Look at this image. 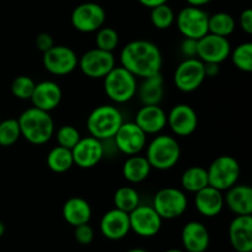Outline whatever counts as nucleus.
I'll list each match as a JSON object with an SVG mask.
<instances>
[{
    "mask_svg": "<svg viewBox=\"0 0 252 252\" xmlns=\"http://www.w3.org/2000/svg\"><path fill=\"white\" fill-rule=\"evenodd\" d=\"M121 66L127 69L135 78H148L161 73L162 53L159 47L147 39H135L122 48L120 54Z\"/></svg>",
    "mask_w": 252,
    "mask_h": 252,
    "instance_id": "nucleus-1",
    "label": "nucleus"
},
{
    "mask_svg": "<svg viewBox=\"0 0 252 252\" xmlns=\"http://www.w3.org/2000/svg\"><path fill=\"white\" fill-rule=\"evenodd\" d=\"M21 137L33 145L46 144L54 135V121L49 112L37 107L25 110L17 118Z\"/></svg>",
    "mask_w": 252,
    "mask_h": 252,
    "instance_id": "nucleus-2",
    "label": "nucleus"
},
{
    "mask_svg": "<svg viewBox=\"0 0 252 252\" xmlns=\"http://www.w3.org/2000/svg\"><path fill=\"white\" fill-rule=\"evenodd\" d=\"M145 158L152 169L166 171L177 165L181 158V148L176 138L167 134H157L145 145Z\"/></svg>",
    "mask_w": 252,
    "mask_h": 252,
    "instance_id": "nucleus-3",
    "label": "nucleus"
},
{
    "mask_svg": "<svg viewBox=\"0 0 252 252\" xmlns=\"http://www.w3.org/2000/svg\"><path fill=\"white\" fill-rule=\"evenodd\" d=\"M125 122L121 111L113 105H101L94 108L86 118L89 134L100 140H111Z\"/></svg>",
    "mask_w": 252,
    "mask_h": 252,
    "instance_id": "nucleus-4",
    "label": "nucleus"
},
{
    "mask_svg": "<svg viewBox=\"0 0 252 252\" xmlns=\"http://www.w3.org/2000/svg\"><path fill=\"white\" fill-rule=\"evenodd\" d=\"M138 81L130 71L123 66H115L103 78V90L112 102L127 103L137 95Z\"/></svg>",
    "mask_w": 252,
    "mask_h": 252,
    "instance_id": "nucleus-5",
    "label": "nucleus"
},
{
    "mask_svg": "<svg viewBox=\"0 0 252 252\" xmlns=\"http://www.w3.org/2000/svg\"><path fill=\"white\" fill-rule=\"evenodd\" d=\"M240 172V165L235 158L231 155H220L216 158L207 169L208 184L219 191H226L238 184Z\"/></svg>",
    "mask_w": 252,
    "mask_h": 252,
    "instance_id": "nucleus-6",
    "label": "nucleus"
},
{
    "mask_svg": "<svg viewBox=\"0 0 252 252\" xmlns=\"http://www.w3.org/2000/svg\"><path fill=\"white\" fill-rule=\"evenodd\" d=\"M209 15L202 7L186 6L179 11L175 17L177 30L185 38H202L208 33Z\"/></svg>",
    "mask_w": 252,
    "mask_h": 252,
    "instance_id": "nucleus-7",
    "label": "nucleus"
},
{
    "mask_svg": "<svg viewBox=\"0 0 252 252\" xmlns=\"http://www.w3.org/2000/svg\"><path fill=\"white\" fill-rule=\"evenodd\" d=\"M152 206L162 219H175L186 212L189 201L181 189L166 187L155 193Z\"/></svg>",
    "mask_w": 252,
    "mask_h": 252,
    "instance_id": "nucleus-8",
    "label": "nucleus"
},
{
    "mask_svg": "<svg viewBox=\"0 0 252 252\" xmlns=\"http://www.w3.org/2000/svg\"><path fill=\"white\" fill-rule=\"evenodd\" d=\"M116 66L113 52L93 48L86 51L79 58L78 68L90 79H103Z\"/></svg>",
    "mask_w": 252,
    "mask_h": 252,
    "instance_id": "nucleus-9",
    "label": "nucleus"
},
{
    "mask_svg": "<svg viewBox=\"0 0 252 252\" xmlns=\"http://www.w3.org/2000/svg\"><path fill=\"white\" fill-rule=\"evenodd\" d=\"M43 66L49 74L65 76L78 68L79 57L73 48L68 46H56L43 53Z\"/></svg>",
    "mask_w": 252,
    "mask_h": 252,
    "instance_id": "nucleus-10",
    "label": "nucleus"
},
{
    "mask_svg": "<svg viewBox=\"0 0 252 252\" xmlns=\"http://www.w3.org/2000/svg\"><path fill=\"white\" fill-rule=\"evenodd\" d=\"M206 80L204 63L197 57L186 58L177 65L174 83L182 93H193Z\"/></svg>",
    "mask_w": 252,
    "mask_h": 252,
    "instance_id": "nucleus-11",
    "label": "nucleus"
},
{
    "mask_svg": "<svg viewBox=\"0 0 252 252\" xmlns=\"http://www.w3.org/2000/svg\"><path fill=\"white\" fill-rule=\"evenodd\" d=\"M71 25L83 33H91L105 25L106 11L96 2H83L73 10L70 16Z\"/></svg>",
    "mask_w": 252,
    "mask_h": 252,
    "instance_id": "nucleus-12",
    "label": "nucleus"
},
{
    "mask_svg": "<svg viewBox=\"0 0 252 252\" xmlns=\"http://www.w3.org/2000/svg\"><path fill=\"white\" fill-rule=\"evenodd\" d=\"M162 220L164 219L149 204H139L129 213L130 230L142 238H153L159 234Z\"/></svg>",
    "mask_w": 252,
    "mask_h": 252,
    "instance_id": "nucleus-13",
    "label": "nucleus"
},
{
    "mask_svg": "<svg viewBox=\"0 0 252 252\" xmlns=\"http://www.w3.org/2000/svg\"><path fill=\"white\" fill-rule=\"evenodd\" d=\"M231 44L226 37L207 33L197 41V58L203 63L220 64L230 57Z\"/></svg>",
    "mask_w": 252,
    "mask_h": 252,
    "instance_id": "nucleus-14",
    "label": "nucleus"
},
{
    "mask_svg": "<svg viewBox=\"0 0 252 252\" xmlns=\"http://www.w3.org/2000/svg\"><path fill=\"white\" fill-rule=\"evenodd\" d=\"M112 139L116 148L128 157L140 154L147 145V134L135 122H123Z\"/></svg>",
    "mask_w": 252,
    "mask_h": 252,
    "instance_id": "nucleus-15",
    "label": "nucleus"
},
{
    "mask_svg": "<svg viewBox=\"0 0 252 252\" xmlns=\"http://www.w3.org/2000/svg\"><path fill=\"white\" fill-rule=\"evenodd\" d=\"M74 165L80 169H93L100 164L105 157V147L102 140L94 138L91 135L80 138L75 147L71 149Z\"/></svg>",
    "mask_w": 252,
    "mask_h": 252,
    "instance_id": "nucleus-16",
    "label": "nucleus"
},
{
    "mask_svg": "<svg viewBox=\"0 0 252 252\" xmlns=\"http://www.w3.org/2000/svg\"><path fill=\"white\" fill-rule=\"evenodd\" d=\"M167 126L177 137H189L198 127V116L192 106L179 103L167 113Z\"/></svg>",
    "mask_w": 252,
    "mask_h": 252,
    "instance_id": "nucleus-17",
    "label": "nucleus"
},
{
    "mask_svg": "<svg viewBox=\"0 0 252 252\" xmlns=\"http://www.w3.org/2000/svg\"><path fill=\"white\" fill-rule=\"evenodd\" d=\"M100 231L108 240L117 241L126 238L130 231L129 213L117 208L107 211L100 220Z\"/></svg>",
    "mask_w": 252,
    "mask_h": 252,
    "instance_id": "nucleus-18",
    "label": "nucleus"
},
{
    "mask_svg": "<svg viewBox=\"0 0 252 252\" xmlns=\"http://www.w3.org/2000/svg\"><path fill=\"white\" fill-rule=\"evenodd\" d=\"M134 122L147 135H157L167 126V113L159 105H143L135 115Z\"/></svg>",
    "mask_w": 252,
    "mask_h": 252,
    "instance_id": "nucleus-19",
    "label": "nucleus"
},
{
    "mask_svg": "<svg viewBox=\"0 0 252 252\" xmlns=\"http://www.w3.org/2000/svg\"><path fill=\"white\" fill-rule=\"evenodd\" d=\"M229 241L236 252L252 251V216H236L229 225Z\"/></svg>",
    "mask_w": 252,
    "mask_h": 252,
    "instance_id": "nucleus-20",
    "label": "nucleus"
},
{
    "mask_svg": "<svg viewBox=\"0 0 252 252\" xmlns=\"http://www.w3.org/2000/svg\"><path fill=\"white\" fill-rule=\"evenodd\" d=\"M62 96H63L62 89L56 81L43 80L36 84L30 100L32 101L33 107L51 112L58 107L62 101Z\"/></svg>",
    "mask_w": 252,
    "mask_h": 252,
    "instance_id": "nucleus-21",
    "label": "nucleus"
},
{
    "mask_svg": "<svg viewBox=\"0 0 252 252\" xmlns=\"http://www.w3.org/2000/svg\"><path fill=\"white\" fill-rule=\"evenodd\" d=\"M181 241L187 252H206L211 243L208 229L201 221H189L182 228Z\"/></svg>",
    "mask_w": 252,
    "mask_h": 252,
    "instance_id": "nucleus-22",
    "label": "nucleus"
},
{
    "mask_svg": "<svg viewBox=\"0 0 252 252\" xmlns=\"http://www.w3.org/2000/svg\"><path fill=\"white\" fill-rule=\"evenodd\" d=\"M194 206L199 214L207 218H213L221 213L224 206V194L212 186H206L194 193Z\"/></svg>",
    "mask_w": 252,
    "mask_h": 252,
    "instance_id": "nucleus-23",
    "label": "nucleus"
},
{
    "mask_svg": "<svg viewBox=\"0 0 252 252\" xmlns=\"http://www.w3.org/2000/svg\"><path fill=\"white\" fill-rule=\"evenodd\" d=\"M224 203L235 216L252 214V189L246 184H235L226 189Z\"/></svg>",
    "mask_w": 252,
    "mask_h": 252,
    "instance_id": "nucleus-24",
    "label": "nucleus"
},
{
    "mask_svg": "<svg viewBox=\"0 0 252 252\" xmlns=\"http://www.w3.org/2000/svg\"><path fill=\"white\" fill-rule=\"evenodd\" d=\"M137 95L142 105H160L165 95L164 76L161 73L143 79L137 88Z\"/></svg>",
    "mask_w": 252,
    "mask_h": 252,
    "instance_id": "nucleus-25",
    "label": "nucleus"
},
{
    "mask_svg": "<svg viewBox=\"0 0 252 252\" xmlns=\"http://www.w3.org/2000/svg\"><path fill=\"white\" fill-rule=\"evenodd\" d=\"M62 213L66 223L75 228L81 224L89 223L93 211L86 199L81 197H71L64 203Z\"/></svg>",
    "mask_w": 252,
    "mask_h": 252,
    "instance_id": "nucleus-26",
    "label": "nucleus"
},
{
    "mask_svg": "<svg viewBox=\"0 0 252 252\" xmlns=\"http://www.w3.org/2000/svg\"><path fill=\"white\" fill-rule=\"evenodd\" d=\"M152 171L149 161L143 155H130L122 166V175L130 184H140L148 179Z\"/></svg>",
    "mask_w": 252,
    "mask_h": 252,
    "instance_id": "nucleus-27",
    "label": "nucleus"
},
{
    "mask_svg": "<svg viewBox=\"0 0 252 252\" xmlns=\"http://www.w3.org/2000/svg\"><path fill=\"white\" fill-rule=\"evenodd\" d=\"M47 165L49 170L56 174H64L74 166L73 154L70 149L56 145L47 155Z\"/></svg>",
    "mask_w": 252,
    "mask_h": 252,
    "instance_id": "nucleus-28",
    "label": "nucleus"
},
{
    "mask_svg": "<svg viewBox=\"0 0 252 252\" xmlns=\"http://www.w3.org/2000/svg\"><path fill=\"white\" fill-rule=\"evenodd\" d=\"M207 169L202 166H191L185 170L181 175V186L189 193H196L208 186Z\"/></svg>",
    "mask_w": 252,
    "mask_h": 252,
    "instance_id": "nucleus-29",
    "label": "nucleus"
},
{
    "mask_svg": "<svg viewBox=\"0 0 252 252\" xmlns=\"http://www.w3.org/2000/svg\"><path fill=\"white\" fill-rule=\"evenodd\" d=\"M236 21L228 12L219 11L213 15H209L208 19V33L217 34L220 37H226L235 32Z\"/></svg>",
    "mask_w": 252,
    "mask_h": 252,
    "instance_id": "nucleus-30",
    "label": "nucleus"
},
{
    "mask_svg": "<svg viewBox=\"0 0 252 252\" xmlns=\"http://www.w3.org/2000/svg\"><path fill=\"white\" fill-rule=\"evenodd\" d=\"M115 208L130 213L140 204V197L137 189L132 186H122L113 194Z\"/></svg>",
    "mask_w": 252,
    "mask_h": 252,
    "instance_id": "nucleus-31",
    "label": "nucleus"
},
{
    "mask_svg": "<svg viewBox=\"0 0 252 252\" xmlns=\"http://www.w3.org/2000/svg\"><path fill=\"white\" fill-rule=\"evenodd\" d=\"M231 61L236 69L244 73H251L252 71V43L251 42H244L239 44L231 51Z\"/></svg>",
    "mask_w": 252,
    "mask_h": 252,
    "instance_id": "nucleus-32",
    "label": "nucleus"
},
{
    "mask_svg": "<svg viewBox=\"0 0 252 252\" xmlns=\"http://www.w3.org/2000/svg\"><path fill=\"white\" fill-rule=\"evenodd\" d=\"M176 14L171 6L166 4L159 5L150 9V21L158 30H167L175 24Z\"/></svg>",
    "mask_w": 252,
    "mask_h": 252,
    "instance_id": "nucleus-33",
    "label": "nucleus"
},
{
    "mask_svg": "<svg viewBox=\"0 0 252 252\" xmlns=\"http://www.w3.org/2000/svg\"><path fill=\"white\" fill-rule=\"evenodd\" d=\"M21 138L19 122L16 118H7L0 121V145L11 147Z\"/></svg>",
    "mask_w": 252,
    "mask_h": 252,
    "instance_id": "nucleus-34",
    "label": "nucleus"
},
{
    "mask_svg": "<svg viewBox=\"0 0 252 252\" xmlns=\"http://www.w3.org/2000/svg\"><path fill=\"white\" fill-rule=\"evenodd\" d=\"M96 33V47L107 52H113L120 43L117 31L112 27L102 26Z\"/></svg>",
    "mask_w": 252,
    "mask_h": 252,
    "instance_id": "nucleus-35",
    "label": "nucleus"
},
{
    "mask_svg": "<svg viewBox=\"0 0 252 252\" xmlns=\"http://www.w3.org/2000/svg\"><path fill=\"white\" fill-rule=\"evenodd\" d=\"M36 83L27 75H20L12 80L11 93L19 100H30L33 94Z\"/></svg>",
    "mask_w": 252,
    "mask_h": 252,
    "instance_id": "nucleus-36",
    "label": "nucleus"
},
{
    "mask_svg": "<svg viewBox=\"0 0 252 252\" xmlns=\"http://www.w3.org/2000/svg\"><path fill=\"white\" fill-rule=\"evenodd\" d=\"M80 133L74 126L65 125L62 126L56 133V139L58 145L66 148V149H73L76 143L80 140Z\"/></svg>",
    "mask_w": 252,
    "mask_h": 252,
    "instance_id": "nucleus-37",
    "label": "nucleus"
},
{
    "mask_svg": "<svg viewBox=\"0 0 252 252\" xmlns=\"http://www.w3.org/2000/svg\"><path fill=\"white\" fill-rule=\"evenodd\" d=\"M74 236H75V240L79 244H81V245H89V244L93 243L95 234H94L93 228L89 225V223H86L74 228Z\"/></svg>",
    "mask_w": 252,
    "mask_h": 252,
    "instance_id": "nucleus-38",
    "label": "nucleus"
},
{
    "mask_svg": "<svg viewBox=\"0 0 252 252\" xmlns=\"http://www.w3.org/2000/svg\"><path fill=\"white\" fill-rule=\"evenodd\" d=\"M180 51L186 58L197 57V39L184 38V41L180 44Z\"/></svg>",
    "mask_w": 252,
    "mask_h": 252,
    "instance_id": "nucleus-39",
    "label": "nucleus"
},
{
    "mask_svg": "<svg viewBox=\"0 0 252 252\" xmlns=\"http://www.w3.org/2000/svg\"><path fill=\"white\" fill-rule=\"evenodd\" d=\"M53 46H54L53 37H52L49 33L42 32V33H39L38 36L36 37V47L42 52V53L49 51Z\"/></svg>",
    "mask_w": 252,
    "mask_h": 252,
    "instance_id": "nucleus-40",
    "label": "nucleus"
},
{
    "mask_svg": "<svg viewBox=\"0 0 252 252\" xmlns=\"http://www.w3.org/2000/svg\"><path fill=\"white\" fill-rule=\"evenodd\" d=\"M239 25L243 29V31L248 34H252V10L245 9L241 11L239 16Z\"/></svg>",
    "mask_w": 252,
    "mask_h": 252,
    "instance_id": "nucleus-41",
    "label": "nucleus"
},
{
    "mask_svg": "<svg viewBox=\"0 0 252 252\" xmlns=\"http://www.w3.org/2000/svg\"><path fill=\"white\" fill-rule=\"evenodd\" d=\"M220 71V66L217 63H204V73L206 78H214Z\"/></svg>",
    "mask_w": 252,
    "mask_h": 252,
    "instance_id": "nucleus-42",
    "label": "nucleus"
},
{
    "mask_svg": "<svg viewBox=\"0 0 252 252\" xmlns=\"http://www.w3.org/2000/svg\"><path fill=\"white\" fill-rule=\"evenodd\" d=\"M140 4L144 7H148V9H153L155 6H159V5L166 4L167 0H138Z\"/></svg>",
    "mask_w": 252,
    "mask_h": 252,
    "instance_id": "nucleus-43",
    "label": "nucleus"
},
{
    "mask_svg": "<svg viewBox=\"0 0 252 252\" xmlns=\"http://www.w3.org/2000/svg\"><path fill=\"white\" fill-rule=\"evenodd\" d=\"M211 1H213V0H186V2L189 6L196 7H203L206 6V5H208Z\"/></svg>",
    "mask_w": 252,
    "mask_h": 252,
    "instance_id": "nucleus-44",
    "label": "nucleus"
},
{
    "mask_svg": "<svg viewBox=\"0 0 252 252\" xmlns=\"http://www.w3.org/2000/svg\"><path fill=\"white\" fill-rule=\"evenodd\" d=\"M127 252H149V251L142 248H134V249H130V250H128Z\"/></svg>",
    "mask_w": 252,
    "mask_h": 252,
    "instance_id": "nucleus-45",
    "label": "nucleus"
},
{
    "mask_svg": "<svg viewBox=\"0 0 252 252\" xmlns=\"http://www.w3.org/2000/svg\"><path fill=\"white\" fill-rule=\"evenodd\" d=\"M5 231H6V228H5V225H4V223H2V221H0V238L4 235Z\"/></svg>",
    "mask_w": 252,
    "mask_h": 252,
    "instance_id": "nucleus-46",
    "label": "nucleus"
},
{
    "mask_svg": "<svg viewBox=\"0 0 252 252\" xmlns=\"http://www.w3.org/2000/svg\"><path fill=\"white\" fill-rule=\"evenodd\" d=\"M165 252H186V251L181 250V249H169V250H166Z\"/></svg>",
    "mask_w": 252,
    "mask_h": 252,
    "instance_id": "nucleus-47",
    "label": "nucleus"
},
{
    "mask_svg": "<svg viewBox=\"0 0 252 252\" xmlns=\"http://www.w3.org/2000/svg\"><path fill=\"white\" fill-rule=\"evenodd\" d=\"M0 121H1V113H0Z\"/></svg>",
    "mask_w": 252,
    "mask_h": 252,
    "instance_id": "nucleus-48",
    "label": "nucleus"
}]
</instances>
